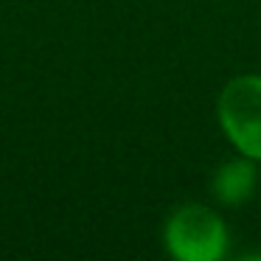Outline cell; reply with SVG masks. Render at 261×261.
Instances as JSON below:
<instances>
[{"label": "cell", "mask_w": 261, "mask_h": 261, "mask_svg": "<svg viewBox=\"0 0 261 261\" xmlns=\"http://www.w3.org/2000/svg\"><path fill=\"white\" fill-rule=\"evenodd\" d=\"M255 188V166L250 160H230L214 177V194L225 205H242Z\"/></svg>", "instance_id": "obj_3"}, {"label": "cell", "mask_w": 261, "mask_h": 261, "mask_svg": "<svg viewBox=\"0 0 261 261\" xmlns=\"http://www.w3.org/2000/svg\"><path fill=\"white\" fill-rule=\"evenodd\" d=\"M166 247L180 261H219L227 250V233L211 208L182 205L166 225Z\"/></svg>", "instance_id": "obj_1"}, {"label": "cell", "mask_w": 261, "mask_h": 261, "mask_svg": "<svg viewBox=\"0 0 261 261\" xmlns=\"http://www.w3.org/2000/svg\"><path fill=\"white\" fill-rule=\"evenodd\" d=\"M219 121L244 158L261 160V76L227 82L219 96Z\"/></svg>", "instance_id": "obj_2"}]
</instances>
